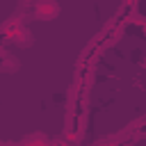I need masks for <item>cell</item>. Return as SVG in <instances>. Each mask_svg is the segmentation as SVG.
Instances as JSON below:
<instances>
[{"label": "cell", "instance_id": "cell-1", "mask_svg": "<svg viewBox=\"0 0 146 146\" xmlns=\"http://www.w3.org/2000/svg\"><path fill=\"white\" fill-rule=\"evenodd\" d=\"M57 14H59V7H57V2H52V0H39L36 7H34V16L41 18V21H50V18H55Z\"/></svg>", "mask_w": 146, "mask_h": 146}, {"label": "cell", "instance_id": "cell-2", "mask_svg": "<svg viewBox=\"0 0 146 146\" xmlns=\"http://www.w3.org/2000/svg\"><path fill=\"white\" fill-rule=\"evenodd\" d=\"M7 39L11 41V43H18V46H32V36H30V32L23 27V25H18V27H14L11 32H7Z\"/></svg>", "mask_w": 146, "mask_h": 146}]
</instances>
